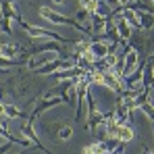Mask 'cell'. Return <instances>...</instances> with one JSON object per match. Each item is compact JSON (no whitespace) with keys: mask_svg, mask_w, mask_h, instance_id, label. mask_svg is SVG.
<instances>
[{"mask_svg":"<svg viewBox=\"0 0 154 154\" xmlns=\"http://www.w3.org/2000/svg\"><path fill=\"white\" fill-rule=\"evenodd\" d=\"M25 50L21 44H0V56L2 58H8V60H15V58H27Z\"/></svg>","mask_w":154,"mask_h":154,"instance_id":"obj_8","label":"cell"},{"mask_svg":"<svg viewBox=\"0 0 154 154\" xmlns=\"http://www.w3.org/2000/svg\"><path fill=\"white\" fill-rule=\"evenodd\" d=\"M0 119H6V115H4V102L0 100Z\"/></svg>","mask_w":154,"mask_h":154,"instance_id":"obj_19","label":"cell"},{"mask_svg":"<svg viewBox=\"0 0 154 154\" xmlns=\"http://www.w3.org/2000/svg\"><path fill=\"white\" fill-rule=\"evenodd\" d=\"M148 154H154V150H150V152H148Z\"/></svg>","mask_w":154,"mask_h":154,"instance_id":"obj_21","label":"cell"},{"mask_svg":"<svg viewBox=\"0 0 154 154\" xmlns=\"http://www.w3.org/2000/svg\"><path fill=\"white\" fill-rule=\"evenodd\" d=\"M40 17L46 19V21H50L52 25H71L73 29L81 31V33H85L88 38H92V29H90V27L81 25L77 19H69V17H65V15L52 11V8H48V6H40Z\"/></svg>","mask_w":154,"mask_h":154,"instance_id":"obj_2","label":"cell"},{"mask_svg":"<svg viewBox=\"0 0 154 154\" xmlns=\"http://www.w3.org/2000/svg\"><path fill=\"white\" fill-rule=\"evenodd\" d=\"M19 131H21V135L25 137V140L29 142V144H31V146H33V148L42 150L44 154H52L48 148H44V144H42V142H40V137L35 135V131H33V121H29V119H27L25 123H23V125L19 127Z\"/></svg>","mask_w":154,"mask_h":154,"instance_id":"obj_6","label":"cell"},{"mask_svg":"<svg viewBox=\"0 0 154 154\" xmlns=\"http://www.w3.org/2000/svg\"><path fill=\"white\" fill-rule=\"evenodd\" d=\"M85 19H90V13H88V11H83V8H81V11H79V13H77V21H79V23H81V21H85Z\"/></svg>","mask_w":154,"mask_h":154,"instance_id":"obj_16","label":"cell"},{"mask_svg":"<svg viewBox=\"0 0 154 154\" xmlns=\"http://www.w3.org/2000/svg\"><path fill=\"white\" fill-rule=\"evenodd\" d=\"M11 146H13V142H8V144H4V146H0V154H6L11 150Z\"/></svg>","mask_w":154,"mask_h":154,"instance_id":"obj_18","label":"cell"},{"mask_svg":"<svg viewBox=\"0 0 154 154\" xmlns=\"http://www.w3.org/2000/svg\"><path fill=\"white\" fill-rule=\"evenodd\" d=\"M115 4H117V6H121V8H125V6L131 4V0H115Z\"/></svg>","mask_w":154,"mask_h":154,"instance_id":"obj_17","label":"cell"},{"mask_svg":"<svg viewBox=\"0 0 154 154\" xmlns=\"http://www.w3.org/2000/svg\"><path fill=\"white\" fill-rule=\"evenodd\" d=\"M77 4L88 13H100V0H77Z\"/></svg>","mask_w":154,"mask_h":154,"instance_id":"obj_13","label":"cell"},{"mask_svg":"<svg viewBox=\"0 0 154 154\" xmlns=\"http://www.w3.org/2000/svg\"><path fill=\"white\" fill-rule=\"evenodd\" d=\"M81 154H110V148L106 142H92L81 148Z\"/></svg>","mask_w":154,"mask_h":154,"instance_id":"obj_11","label":"cell"},{"mask_svg":"<svg viewBox=\"0 0 154 154\" xmlns=\"http://www.w3.org/2000/svg\"><path fill=\"white\" fill-rule=\"evenodd\" d=\"M31 85H33V81L27 73V69H21V71H17V73H13L8 77V88L17 98H27Z\"/></svg>","mask_w":154,"mask_h":154,"instance_id":"obj_4","label":"cell"},{"mask_svg":"<svg viewBox=\"0 0 154 154\" xmlns=\"http://www.w3.org/2000/svg\"><path fill=\"white\" fill-rule=\"evenodd\" d=\"M19 25L25 29V33L31 38V40H50V42H58V44H75V40H69V38H65V35H60V33H54L50 29H44V27H35V25H29L25 21H21Z\"/></svg>","mask_w":154,"mask_h":154,"instance_id":"obj_3","label":"cell"},{"mask_svg":"<svg viewBox=\"0 0 154 154\" xmlns=\"http://www.w3.org/2000/svg\"><path fill=\"white\" fill-rule=\"evenodd\" d=\"M4 115H6L8 119H11V117H19V119H29L25 112H23V110H19V108H17L15 104H4Z\"/></svg>","mask_w":154,"mask_h":154,"instance_id":"obj_14","label":"cell"},{"mask_svg":"<svg viewBox=\"0 0 154 154\" xmlns=\"http://www.w3.org/2000/svg\"><path fill=\"white\" fill-rule=\"evenodd\" d=\"M137 65H140V52H137V48H133L131 44H127V48H125V60H123V79L131 75L137 69Z\"/></svg>","mask_w":154,"mask_h":154,"instance_id":"obj_7","label":"cell"},{"mask_svg":"<svg viewBox=\"0 0 154 154\" xmlns=\"http://www.w3.org/2000/svg\"><path fill=\"white\" fill-rule=\"evenodd\" d=\"M48 131L52 133L54 140H63V142L71 140V135H73V127H71L69 123H60V121H56V123L48 125Z\"/></svg>","mask_w":154,"mask_h":154,"instance_id":"obj_9","label":"cell"},{"mask_svg":"<svg viewBox=\"0 0 154 154\" xmlns=\"http://www.w3.org/2000/svg\"><path fill=\"white\" fill-rule=\"evenodd\" d=\"M115 27H117V33H119V40H121V42H127L129 38H131V33H133L131 25H129L123 17H119V21L115 23Z\"/></svg>","mask_w":154,"mask_h":154,"instance_id":"obj_12","label":"cell"},{"mask_svg":"<svg viewBox=\"0 0 154 154\" xmlns=\"http://www.w3.org/2000/svg\"><path fill=\"white\" fill-rule=\"evenodd\" d=\"M135 15H137V19H140L142 31H150L154 27V13L148 11L146 6H144V8H135Z\"/></svg>","mask_w":154,"mask_h":154,"instance_id":"obj_10","label":"cell"},{"mask_svg":"<svg viewBox=\"0 0 154 154\" xmlns=\"http://www.w3.org/2000/svg\"><path fill=\"white\" fill-rule=\"evenodd\" d=\"M52 2H54V4H63L65 0H52Z\"/></svg>","mask_w":154,"mask_h":154,"instance_id":"obj_20","label":"cell"},{"mask_svg":"<svg viewBox=\"0 0 154 154\" xmlns=\"http://www.w3.org/2000/svg\"><path fill=\"white\" fill-rule=\"evenodd\" d=\"M90 79H92V83L104 85V88H108V90L115 92V94H123V92L127 90V88H125V79L119 75L115 69H110V67H102V69L90 71Z\"/></svg>","mask_w":154,"mask_h":154,"instance_id":"obj_1","label":"cell"},{"mask_svg":"<svg viewBox=\"0 0 154 154\" xmlns=\"http://www.w3.org/2000/svg\"><path fill=\"white\" fill-rule=\"evenodd\" d=\"M140 110H144V115H146V117L154 123V106H152V104H150V102H144L142 106H140Z\"/></svg>","mask_w":154,"mask_h":154,"instance_id":"obj_15","label":"cell"},{"mask_svg":"<svg viewBox=\"0 0 154 154\" xmlns=\"http://www.w3.org/2000/svg\"><path fill=\"white\" fill-rule=\"evenodd\" d=\"M67 102L63 96H50V94H44V96H40L38 98V102H35V108L31 110V115H29V121H35L42 112H46L48 108H52V106H58V104Z\"/></svg>","mask_w":154,"mask_h":154,"instance_id":"obj_5","label":"cell"}]
</instances>
